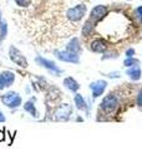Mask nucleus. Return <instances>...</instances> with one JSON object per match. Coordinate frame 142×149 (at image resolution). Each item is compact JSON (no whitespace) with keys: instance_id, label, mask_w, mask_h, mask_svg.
<instances>
[{"instance_id":"nucleus-7","label":"nucleus","mask_w":142,"mask_h":149,"mask_svg":"<svg viewBox=\"0 0 142 149\" xmlns=\"http://www.w3.org/2000/svg\"><path fill=\"white\" fill-rule=\"evenodd\" d=\"M71 114H72L71 106L69 103H64L60 107H58V109L55 111V119L56 120H69Z\"/></svg>"},{"instance_id":"nucleus-8","label":"nucleus","mask_w":142,"mask_h":149,"mask_svg":"<svg viewBox=\"0 0 142 149\" xmlns=\"http://www.w3.org/2000/svg\"><path fill=\"white\" fill-rule=\"evenodd\" d=\"M35 61H36L37 65H40V66L47 68L49 71L54 72L56 76H59V74L63 73V71H61V70H60L58 66H56V65H55L53 61H50V60H46V58H44V57H41V56H37V57L35 58Z\"/></svg>"},{"instance_id":"nucleus-13","label":"nucleus","mask_w":142,"mask_h":149,"mask_svg":"<svg viewBox=\"0 0 142 149\" xmlns=\"http://www.w3.org/2000/svg\"><path fill=\"white\" fill-rule=\"evenodd\" d=\"M64 86L66 88H69L70 91H72V92H76L79 88H80L79 82L76 80H74L72 77H66L65 80H64Z\"/></svg>"},{"instance_id":"nucleus-17","label":"nucleus","mask_w":142,"mask_h":149,"mask_svg":"<svg viewBox=\"0 0 142 149\" xmlns=\"http://www.w3.org/2000/svg\"><path fill=\"white\" fill-rule=\"evenodd\" d=\"M95 25H96V24H95L93 21H91V20L89 19V20L84 24L82 35H84V36H90V35H91L92 32H93V30H95Z\"/></svg>"},{"instance_id":"nucleus-19","label":"nucleus","mask_w":142,"mask_h":149,"mask_svg":"<svg viewBox=\"0 0 142 149\" xmlns=\"http://www.w3.org/2000/svg\"><path fill=\"white\" fill-rule=\"evenodd\" d=\"M6 34H8V25H6V22L4 21L0 24V39H5Z\"/></svg>"},{"instance_id":"nucleus-4","label":"nucleus","mask_w":142,"mask_h":149,"mask_svg":"<svg viewBox=\"0 0 142 149\" xmlns=\"http://www.w3.org/2000/svg\"><path fill=\"white\" fill-rule=\"evenodd\" d=\"M9 57H10L11 61H13L14 63H16L18 66L24 67V68L27 67V61H26V58L24 57V55H22L16 47H14V46H10V49H9Z\"/></svg>"},{"instance_id":"nucleus-12","label":"nucleus","mask_w":142,"mask_h":149,"mask_svg":"<svg viewBox=\"0 0 142 149\" xmlns=\"http://www.w3.org/2000/svg\"><path fill=\"white\" fill-rule=\"evenodd\" d=\"M0 76H1L4 82H5L6 87H10L14 83V81H15V74H14V72H11V71H3L0 73Z\"/></svg>"},{"instance_id":"nucleus-23","label":"nucleus","mask_w":142,"mask_h":149,"mask_svg":"<svg viewBox=\"0 0 142 149\" xmlns=\"http://www.w3.org/2000/svg\"><path fill=\"white\" fill-rule=\"evenodd\" d=\"M137 106L142 108V90L138 92V96H137Z\"/></svg>"},{"instance_id":"nucleus-5","label":"nucleus","mask_w":142,"mask_h":149,"mask_svg":"<svg viewBox=\"0 0 142 149\" xmlns=\"http://www.w3.org/2000/svg\"><path fill=\"white\" fill-rule=\"evenodd\" d=\"M54 54H55L56 57L60 60V61L70 62V63H79V62H80L79 54L70 52V51H67V50H65V51H59V50H56Z\"/></svg>"},{"instance_id":"nucleus-26","label":"nucleus","mask_w":142,"mask_h":149,"mask_svg":"<svg viewBox=\"0 0 142 149\" xmlns=\"http://www.w3.org/2000/svg\"><path fill=\"white\" fill-rule=\"evenodd\" d=\"M5 139V132L4 130H0V142H3Z\"/></svg>"},{"instance_id":"nucleus-3","label":"nucleus","mask_w":142,"mask_h":149,"mask_svg":"<svg viewBox=\"0 0 142 149\" xmlns=\"http://www.w3.org/2000/svg\"><path fill=\"white\" fill-rule=\"evenodd\" d=\"M0 100L4 104L10 107V108H16L21 104V97L16 92H8L6 95H3L0 97Z\"/></svg>"},{"instance_id":"nucleus-2","label":"nucleus","mask_w":142,"mask_h":149,"mask_svg":"<svg viewBox=\"0 0 142 149\" xmlns=\"http://www.w3.org/2000/svg\"><path fill=\"white\" fill-rule=\"evenodd\" d=\"M118 104H120V101H118L117 96H115L113 93H110V95H107L105 98L102 100L101 109L103 112H106V113H111V112L117 109Z\"/></svg>"},{"instance_id":"nucleus-9","label":"nucleus","mask_w":142,"mask_h":149,"mask_svg":"<svg viewBox=\"0 0 142 149\" xmlns=\"http://www.w3.org/2000/svg\"><path fill=\"white\" fill-rule=\"evenodd\" d=\"M106 87H107V82L105 80H98V81L92 82L91 85H90V88H91V91H92V97L93 98L100 97L102 93L105 92Z\"/></svg>"},{"instance_id":"nucleus-25","label":"nucleus","mask_w":142,"mask_h":149,"mask_svg":"<svg viewBox=\"0 0 142 149\" xmlns=\"http://www.w3.org/2000/svg\"><path fill=\"white\" fill-rule=\"evenodd\" d=\"M6 86H5V82H4V80L1 78V76H0V90H4Z\"/></svg>"},{"instance_id":"nucleus-16","label":"nucleus","mask_w":142,"mask_h":149,"mask_svg":"<svg viewBox=\"0 0 142 149\" xmlns=\"http://www.w3.org/2000/svg\"><path fill=\"white\" fill-rule=\"evenodd\" d=\"M34 101H35V98H32L31 101H27L25 104H24V109H25L26 112H29V113L32 116V117H35V118H37L39 117V112L36 111V108H35V106H34Z\"/></svg>"},{"instance_id":"nucleus-10","label":"nucleus","mask_w":142,"mask_h":149,"mask_svg":"<svg viewBox=\"0 0 142 149\" xmlns=\"http://www.w3.org/2000/svg\"><path fill=\"white\" fill-rule=\"evenodd\" d=\"M107 46H108V44L105 39H95L91 42V45H90V47H91V50L93 52L101 54V52H105L107 50Z\"/></svg>"},{"instance_id":"nucleus-20","label":"nucleus","mask_w":142,"mask_h":149,"mask_svg":"<svg viewBox=\"0 0 142 149\" xmlns=\"http://www.w3.org/2000/svg\"><path fill=\"white\" fill-rule=\"evenodd\" d=\"M118 57V54L116 52V51H108V52H106L105 55L102 56V60H108V58H116Z\"/></svg>"},{"instance_id":"nucleus-1","label":"nucleus","mask_w":142,"mask_h":149,"mask_svg":"<svg viewBox=\"0 0 142 149\" xmlns=\"http://www.w3.org/2000/svg\"><path fill=\"white\" fill-rule=\"evenodd\" d=\"M85 14H86V5L85 4H79V5L71 8L66 11V17L71 22H77L84 17Z\"/></svg>"},{"instance_id":"nucleus-21","label":"nucleus","mask_w":142,"mask_h":149,"mask_svg":"<svg viewBox=\"0 0 142 149\" xmlns=\"http://www.w3.org/2000/svg\"><path fill=\"white\" fill-rule=\"evenodd\" d=\"M15 3H16V5H19V6L26 8V6H29L31 4V0H15Z\"/></svg>"},{"instance_id":"nucleus-6","label":"nucleus","mask_w":142,"mask_h":149,"mask_svg":"<svg viewBox=\"0 0 142 149\" xmlns=\"http://www.w3.org/2000/svg\"><path fill=\"white\" fill-rule=\"evenodd\" d=\"M107 14H108V8L106 5H97L90 13V20L93 21L95 24H97L103 17H106Z\"/></svg>"},{"instance_id":"nucleus-18","label":"nucleus","mask_w":142,"mask_h":149,"mask_svg":"<svg viewBox=\"0 0 142 149\" xmlns=\"http://www.w3.org/2000/svg\"><path fill=\"white\" fill-rule=\"evenodd\" d=\"M136 65H140V61L135 57H126L125 62H124V66L125 67H134Z\"/></svg>"},{"instance_id":"nucleus-11","label":"nucleus","mask_w":142,"mask_h":149,"mask_svg":"<svg viewBox=\"0 0 142 149\" xmlns=\"http://www.w3.org/2000/svg\"><path fill=\"white\" fill-rule=\"evenodd\" d=\"M66 50L70 51V52H75V54H79L81 51V45H80V41L77 37H74V39L70 40V42L66 45Z\"/></svg>"},{"instance_id":"nucleus-22","label":"nucleus","mask_w":142,"mask_h":149,"mask_svg":"<svg viewBox=\"0 0 142 149\" xmlns=\"http://www.w3.org/2000/svg\"><path fill=\"white\" fill-rule=\"evenodd\" d=\"M105 76H107L108 78H118L121 74H120V72H111V73H108V74H105Z\"/></svg>"},{"instance_id":"nucleus-24","label":"nucleus","mask_w":142,"mask_h":149,"mask_svg":"<svg viewBox=\"0 0 142 149\" xmlns=\"http://www.w3.org/2000/svg\"><path fill=\"white\" fill-rule=\"evenodd\" d=\"M135 55V49H129L126 51V57H134Z\"/></svg>"},{"instance_id":"nucleus-28","label":"nucleus","mask_w":142,"mask_h":149,"mask_svg":"<svg viewBox=\"0 0 142 149\" xmlns=\"http://www.w3.org/2000/svg\"><path fill=\"white\" fill-rule=\"evenodd\" d=\"M0 122H5V116L3 114L1 111H0Z\"/></svg>"},{"instance_id":"nucleus-15","label":"nucleus","mask_w":142,"mask_h":149,"mask_svg":"<svg viewBox=\"0 0 142 149\" xmlns=\"http://www.w3.org/2000/svg\"><path fill=\"white\" fill-rule=\"evenodd\" d=\"M127 74H129V77L131 78L132 81H138L140 78H141V74H142L140 66H138V65L134 66L131 70H129V71H127Z\"/></svg>"},{"instance_id":"nucleus-14","label":"nucleus","mask_w":142,"mask_h":149,"mask_svg":"<svg viewBox=\"0 0 142 149\" xmlns=\"http://www.w3.org/2000/svg\"><path fill=\"white\" fill-rule=\"evenodd\" d=\"M74 101H75V106H76L77 109H80V111H86L87 109V103H86V101H85V98L81 95L76 93L75 97H74Z\"/></svg>"},{"instance_id":"nucleus-27","label":"nucleus","mask_w":142,"mask_h":149,"mask_svg":"<svg viewBox=\"0 0 142 149\" xmlns=\"http://www.w3.org/2000/svg\"><path fill=\"white\" fill-rule=\"evenodd\" d=\"M136 13L138 14V16L141 17V20H142V6H138L137 8V10H136Z\"/></svg>"}]
</instances>
